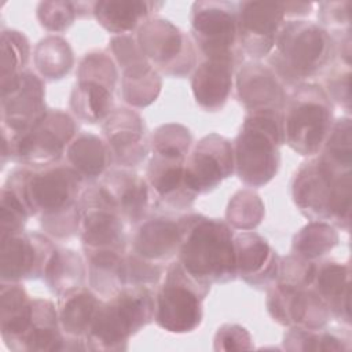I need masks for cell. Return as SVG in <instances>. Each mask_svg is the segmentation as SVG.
<instances>
[{"instance_id":"cell-1","label":"cell","mask_w":352,"mask_h":352,"mask_svg":"<svg viewBox=\"0 0 352 352\" xmlns=\"http://www.w3.org/2000/svg\"><path fill=\"white\" fill-rule=\"evenodd\" d=\"M82 183L67 164L56 162L44 168H18L4 186L22 201L30 216L40 219L47 232L62 238L78 232Z\"/></svg>"},{"instance_id":"cell-2","label":"cell","mask_w":352,"mask_h":352,"mask_svg":"<svg viewBox=\"0 0 352 352\" xmlns=\"http://www.w3.org/2000/svg\"><path fill=\"white\" fill-rule=\"evenodd\" d=\"M179 263L197 279L226 283L236 278L235 235L228 223L202 214H187L179 220Z\"/></svg>"},{"instance_id":"cell-3","label":"cell","mask_w":352,"mask_h":352,"mask_svg":"<svg viewBox=\"0 0 352 352\" xmlns=\"http://www.w3.org/2000/svg\"><path fill=\"white\" fill-rule=\"evenodd\" d=\"M334 37L309 21L292 19L282 25L270 67L285 85H300L318 76L336 55Z\"/></svg>"},{"instance_id":"cell-4","label":"cell","mask_w":352,"mask_h":352,"mask_svg":"<svg viewBox=\"0 0 352 352\" xmlns=\"http://www.w3.org/2000/svg\"><path fill=\"white\" fill-rule=\"evenodd\" d=\"M351 172L333 168L320 157L297 170L292 194L300 212L312 221H324L348 230L352 198Z\"/></svg>"},{"instance_id":"cell-5","label":"cell","mask_w":352,"mask_h":352,"mask_svg":"<svg viewBox=\"0 0 352 352\" xmlns=\"http://www.w3.org/2000/svg\"><path fill=\"white\" fill-rule=\"evenodd\" d=\"M155 296L151 287L124 286L102 301L85 336L89 351H122L131 336L154 319Z\"/></svg>"},{"instance_id":"cell-6","label":"cell","mask_w":352,"mask_h":352,"mask_svg":"<svg viewBox=\"0 0 352 352\" xmlns=\"http://www.w3.org/2000/svg\"><path fill=\"white\" fill-rule=\"evenodd\" d=\"M282 143L280 111L249 113L234 144L238 177L249 187H261L271 182L280 164Z\"/></svg>"},{"instance_id":"cell-7","label":"cell","mask_w":352,"mask_h":352,"mask_svg":"<svg viewBox=\"0 0 352 352\" xmlns=\"http://www.w3.org/2000/svg\"><path fill=\"white\" fill-rule=\"evenodd\" d=\"M283 143L304 157L320 153L333 126V104L324 88L304 82L287 95L280 111Z\"/></svg>"},{"instance_id":"cell-8","label":"cell","mask_w":352,"mask_h":352,"mask_svg":"<svg viewBox=\"0 0 352 352\" xmlns=\"http://www.w3.org/2000/svg\"><path fill=\"white\" fill-rule=\"evenodd\" d=\"M209 290V283L192 276L179 261L172 263L155 294L154 320L170 333L194 331L202 322Z\"/></svg>"},{"instance_id":"cell-9","label":"cell","mask_w":352,"mask_h":352,"mask_svg":"<svg viewBox=\"0 0 352 352\" xmlns=\"http://www.w3.org/2000/svg\"><path fill=\"white\" fill-rule=\"evenodd\" d=\"M76 129L72 116L62 110H48L29 132L11 142H3V164L10 157L30 168L54 165L66 153Z\"/></svg>"},{"instance_id":"cell-10","label":"cell","mask_w":352,"mask_h":352,"mask_svg":"<svg viewBox=\"0 0 352 352\" xmlns=\"http://www.w3.org/2000/svg\"><path fill=\"white\" fill-rule=\"evenodd\" d=\"M117 69L106 52L87 54L77 69V81L70 106L78 118L87 122L104 121L113 111V94Z\"/></svg>"},{"instance_id":"cell-11","label":"cell","mask_w":352,"mask_h":352,"mask_svg":"<svg viewBox=\"0 0 352 352\" xmlns=\"http://www.w3.org/2000/svg\"><path fill=\"white\" fill-rule=\"evenodd\" d=\"M191 33L204 58H230L239 62L238 3L195 1L191 7Z\"/></svg>"},{"instance_id":"cell-12","label":"cell","mask_w":352,"mask_h":352,"mask_svg":"<svg viewBox=\"0 0 352 352\" xmlns=\"http://www.w3.org/2000/svg\"><path fill=\"white\" fill-rule=\"evenodd\" d=\"M136 41L147 62L168 76H186L195 66L191 40L166 19H147L138 29Z\"/></svg>"},{"instance_id":"cell-13","label":"cell","mask_w":352,"mask_h":352,"mask_svg":"<svg viewBox=\"0 0 352 352\" xmlns=\"http://www.w3.org/2000/svg\"><path fill=\"white\" fill-rule=\"evenodd\" d=\"M43 81L30 70L1 82V135L11 142L29 132L48 111Z\"/></svg>"},{"instance_id":"cell-14","label":"cell","mask_w":352,"mask_h":352,"mask_svg":"<svg viewBox=\"0 0 352 352\" xmlns=\"http://www.w3.org/2000/svg\"><path fill=\"white\" fill-rule=\"evenodd\" d=\"M234 170V146L226 138L210 133L202 138L187 155L184 184L197 197L214 190Z\"/></svg>"},{"instance_id":"cell-15","label":"cell","mask_w":352,"mask_h":352,"mask_svg":"<svg viewBox=\"0 0 352 352\" xmlns=\"http://www.w3.org/2000/svg\"><path fill=\"white\" fill-rule=\"evenodd\" d=\"M190 148L151 143V160L147 168V184L150 194L169 208L186 209L195 197L184 184V164Z\"/></svg>"},{"instance_id":"cell-16","label":"cell","mask_w":352,"mask_h":352,"mask_svg":"<svg viewBox=\"0 0 352 352\" xmlns=\"http://www.w3.org/2000/svg\"><path fill=\"white\" fill-rule=\"evenodd\" d=\"M285 3H238L239 48L253 60L268 56L286 18Z\"/></svg>"},{"instance_id":"cell-17","label":"cell","mask_w":352,"mask_h":352,"mask_svg":"<svg viewBox=\"0 0 352 352\" xmlns=\"http://www.w3.org/2000/svg\"><path fill=\"white\" fill-rule=\"evenodd\" d=\"M111 51L122 69L121 94L126 103L143 107L153 103L161 91L157 70L143 56L138 41L129 36L111 40Z\"/></svg>"},{"instance_id":"cell-18","label":"cell","mask_w":352,"mask_h":352,"mask_svg":"<svg viewBox=\"0 0 352 352\" xmlns=\"http://www.w3.org/2000/svg\"><path fill=\"white\" fill-rule=\"evenodd\" d=\"M54 250V243L38 232L22 230L1 236V282L44 276Z\"/></svg>"},{"instance_id":"cell-19","label":"cell","mask_w":352,"mask_h":352,"mask_svg":"<svg viewBox=\"0 0 352 352\" xmlns=\"http://www.w3.org/2000/svg\"><path fill=\"white\" fill-rule=\"evenodd\" d=\"M267 307L271 318L287 327L319 329L331 318L312 287L298 289L275 282L268 290Z\"/></svg>"},{"instance_id":"cell-20","label":"cell","mask_w":352,"mask_h":352,"mask_svg":"<svg viewBox=\"0 0 352 352\" xmlns=\"http://www.w3.org/2000/svg\"><path fill=\"white\" fill-rule=\"evenodd\" d=\"M102 129L114 164L129 168L144 160L148 142L144 122L138 113L129 109H116L103 121Z\"/></svg>"},{"instance_id":"cell-21","label":"cell","mask_w":352,"mask_h":352,"mask_svg":"<svg viewBox=\"0 0 352 352\" xmlns=\"http://www.w3.org/2000/svg\"><path fill=\"white\" fill-rule=\"evenodd\" d=\"M236 95L249 113L282 111L287 98L286 85L278 74L258 60L241 66L236 74Z\"/></svg>"},{"instance_id":"cell-22","label":"cell","mask_w":352,"mask_h":352,"mask_svg":"<svg viewBox=\"0 0 352 352\" xmlns=\"http://www.w3.org/2000/svg\"><path fill=\"white\" fill-rule=\"evenodd\" d=\"M234 241L236 276L252 287H271L276 282L280 258L267 239L254 231H241Z\"/></svg>"},{"instance_id":"cell-23","label":"cell","mask_w":352,"mask_h":352,"mask_svg":"<svg viewBox=\"0 0 352 352\" xmlns=\"http://www.w3.org/2000/svg\"><path fill=\"white\" fill-rule=\"evenodd\" d=\"M179 221L166 216L143 219L132 236V253L160 265H165L179 254Z\"/></svg>"},{"instance_id":"cell-24","label":"cell","mask_w":352,"mask_h":352,"mask_svg":"<svg viewBox=\"0 0 352 352\" xmlns=\"http://www.w3.org/2000/svg\"><path fill=\"white\" fill-rule=\"evenodd\" d=\"M124 223L138 224L144 219L150 188L144 179L129 169L109 170L99 182Z\"/></svg>"},{"instance_id":"cell-25","label":"cell","mask_w":352,"mask_h":352,"mask_svg":"<svg viewBox=\"0 0 352 352\" xmlns=\"http://www.w3.org/2000/svg\"><path fill=\"white\" fill-rule=\"evenodd\" d=\"M236 63L238 60L230 58H204L195 67L191 87L202 109L216 111L224 106L231 94Z\"/></svg>"},{"instance_id":"cell-26","label":"cell","mask_w":352,"mask_h":352,"mask_svg":"<svg viewBox=\"0 0 352 352\" xmlns=\"http://www.w3.org/2000/svg\"><path fill=\"white\" fill-rule=\"evenodd\" d=\"M311 287L331 316L351 324V271L348 264L324 261L316 265Z\"/></svg>"},{"instance_id":"cell-27","label":"cell","mask_w":352,"mask_h":352,"mask_svg":"<svg viewBox=\"0 0 352 352\" xmlns=\"http://www.w3.org/2000/svg\"><path fill=\"white\" fill-rule=\"evenodd\" d=\"M65 337L58 308L43 298H33L32 319L14 351H63Z\"/></svg>"},{"instance_id":"cell-28","label":"cell","mask_w":352,"mask_h":352,"mask_svg":"<svg viewBox=\"0 0 352 352\" xmlns=\"http://www.w3.org/2000/svg\"><path fill=\"white\" fill-rule=\"evenodd\" d=\"M111 162L113 157L106 142L88 132L78 133L66 148V164L84 183L103 177Z\"/></svg>"},{"instance_id":"cell-29","label":"cell","mask_w":352,"mask_h":352,"mask_svg":"<svg viewBox=\"0 0 352 352\" xmlns=\"http://www.w3.org/2000/svg\"><path fill=\"white\" fill-rule=\"evenodd\" d=\"M58 297V316L63 334H66V338L85 341L102 300L85 286Z\"/></svg>"},{"instance_id":"cell-30","label":"cell","mask_w":352,"mask_h":352,"mask_svg":"<svg viewBox=\"0 0 352 352\" xmlns=\"http://www.w3.org/2000/svg\"><path fill=\"white\" fill-rule=\"evenodd\" d=\"M0 323L4 344L14 346L26 331L33 312V298L18 282H1Z\"/></svg>"},{"instance_id":"cell-31","label":"cell","mask_w":352,"mask_h":352,"mask_svg":"<svg viewBox=\"0 0 352 352\" xmlns=\"http://www.w3.org/2000/svg\"><path fill=\"white\" fill-rule=\"evenodd\" d=\"M161 3L151 1H125V0H107L95 1L92 14L96 21L110 33L126 36L128 33L139 29Z\"/></svg>"},{"instance_id":"cell-32","label":"cell","mask_w":352,"mask_h":352,"mask_svg":"<svg viewBox=\"0 0 352 352\" xmlns=\"http://www.w3.org/2000/svg\"><path fill=\"white\" fill-rule=\"evenodd\" d=\"M85 275L87 270L84 260L77 252L55 248L43 278L50 289L60 296L84 286Z\"/></svg>"},{"instance_id":"cell-33","label":"cell","mask_w":352,"mask_h":352,"mask_svg":"<svg viewBox=\"0 0 352 352\" xmlns=\"http://www.w3.org/2000/svg\"><path fill=\"white\" fill-rule=\"evenodd\" d=\"M287 351H349L351 336L348 331L337 333L334 329L290 327L283 338Z\"/></svg>"},{"instance_id":"cell-34","label":"cell","mask_w":352,"mask_h":352,"mask_svg":"<svg viewBox=\"0 0 352 352\" xmlns=\"http://www.w3.org/2000/svg\"><path fill=\"white\" fill-rule=\"evenodd\" d=\"M34 65L45 80H59L73 66V52L66 40L58 36L43 38L34 50Z\"/></svg>"},{"instance_id":"cell-35","label":"cell","mask_w":352,"mask_h":352,"mask_svg":"<svg viewBox=\"0 0 352 352\" xmlns=\"http://www.w3.org/2000/svg\"><path fill=\"white\" fill-rule=\"evenodd\" d=\"M338 243L334 226L324 221H311L293 239V254L314 261Z\"/></svg>"},{"instance_id":"cell-36","label":"cell","mask_w":352,"mask_h":352,"mask_svg":"<svg viewBox=\"0 0 352 352\" xmlns=\"http://www.w3.org/2000/svg\"><path fill=\"white\" fill-rule=\"evenodd\" d=\"M352 128L348 117L333 122V126L323 143L322 154L319 155L333 168L344 172H351L352 157Z\"/></svg>"},{"instance_id":"cell-37","label":"cell","mask_w":352,"mask_h":352,"mask_svg":"<svg viewBox=\"0 0 352 352\" xmlns=\"http://www.w3.org/2000/svg\"><path fill=\"white\" fill-rule=\"evenodd\" d=\"M264 216V204L252 190L238 191L230 201L227 223L234 228L249 231L257 227Z\"/></svg>"},{"instance_id":"cell-38","label":"cell","mask_w":352,"mask_h":352,"mask_svg":"<svg viewBox=\"0 0 352 352\" xmlns=\"http://www.w3.org/2000/svg\"><path fill=\"white\" fill-rule=\"evenodd\" d=\"M29 50V41L23 33L11 29L1 30V82L25 72Z\"/></svg>"},{"instance_id":"cell-39","label":"cell","mask_w":352,"mask_h":352,"mask_svg":"<svg viewBox=\"0 0 352 352\" xmlns=\"http://www.w3.org/2000/svg\"><path fill=\"white\" fill-rule=\"evenodd\" d=\"M84 3H70V1H43L38 4L37 16L47 30L50 32H63L66 30L76 16H80V8Z\"/></svg>"},{"instance_id":"cell-40","label":"cell","mask_w":352,"mask_h":352,"mask_svg":"<svg viewBox=\"0 0 352 352\" xmlns=\"http://www.w3.org/2000/svg\"><path fill=\"white\" fill-rule=\"evenodd\" d=\"M316 264L314 261L305 260L296 254H290L279 261V271L276 283L293 286L298 289L311 287L315 276Z\"/></svg>"},{"instance_id":"cell-41","label":"cell","mask_w":352,"mask_h":352,"mask_svg":"<svg viewBox=\"0 0 352 352\" xmlns=\"http://www.w3.org/2000/svg\"><path fill=\"white\" fill-rule=\"evenodd\" d=\"M318 12L322 28L337 33H349V1H326L319 4Z\"/></svg>"},{"instance_id":"cell-42","label":"cell","mask_w":352,"mask_h":352,"mask_svg":"<svg viewBox=\"0 0 352 352\" xmlns=\"http://www.w3.org/2000/svg\"><path fill=\"white\" fill-rule=\"evenodd\" d=\"M252 337L249 331L238 324H224L214 336V349L216 351H236V349H250Z\"/></svg>"},{"instance_id":"cell-43","label":"cell","mask_w":352,"mask_h":352,"mask_svg":"<svg viewBox=\"0 0 352 352\" xmlns=\"http://www.w3.org/2000/svg\"><path fill=\"white\" fill-rule=\"evenodd\" d=\"M349 66L345 69L334 70L327 78V88L324 89L331 102H337L340 106H344L345 110H349Z\"/></svg>"}]
</instances>
